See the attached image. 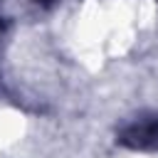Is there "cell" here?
Returning <instances> with one entry per match:
<instances>
[{"label": "cell", "instance_id": "cell-2", "mask_svg": "<svg viewBox=\"0 0 158 158\" xmlns=\"http://www.w3.org/2000/svg\"><path fill=\"white\" fill-rule=\"evenodd\" d=\"M35 2H42V5H49L52 0H35Z\"/></svg>", "mask_w": 158, "mask_h": 158}, {"label": "cell", "instance_id": "cell-1", "mask_svg": "<svg viewBox=\"0 0 158 158\" xmlns=\"http://www.w3.org/2000/svg\"><path fill=\"white\" fill-rule=\"evenodd\" d=\"M116 141L133 151H158V114H146L126 123Z\"/></svg>", "mask_w": 158, "mask_h": 158}]
</instances>
